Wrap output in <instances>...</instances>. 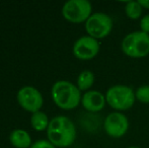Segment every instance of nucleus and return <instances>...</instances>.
I'll list each match as a JSON object with an SVG mask.
<instances>
[{"label":"nucleus","instance_id":"1","mask_svg":"<svg viewBox=\"0 0 149 148\" xmlns=\"http://www.w3.org/2000/svg\"><path fill=\"white\" fill-rule=\"evenodd\" d=\"M49 141L57 147H68L75 141L76 128L72 121L65 116L53 118L47 128Z\"/></svg>","mask_w":149,"mask_h":148},{"label":"nucleus","instance_id":"2","mask_svg":"<svg viewBox=\"0 0 149 148\" xmlns=\"http://www.w3.org/2000/svg\"><path fill=\"white\" fill-rule=\"evenodd\" d=\"M53 101L60 109L73 110L81 103V92L77 85L67 80H59L52 87Z\"/></svg>","mask_w":149,"mask_h":148},{"label":"nucleus","instance_id":"3","mask_svg":"<svg viewBox=\"0 0 149 148\" xmlns=\"http://www.w3.org/2000/svg\"><path fill=\"white\" fill-rule=\"evenodd\" d=\"M121 49L131 58H144L149 54V35L141 31L128 34L122 40Z\"/></svg>","mask_w":149,"mask_h":148},{"label":"nucleus","instance_id":"4","mask_svg":"<svg viewBox=\"0 0 149 148\" xmlns=\"http://www.w3.org/2000/svg\"><path fill=\"white\" fill-rule=\"evenodd\" d=\"M107 104L116 111H127L134 106L135 92L130 86L123 84L113 85L107 90Z\"/></svg>","mask_w":149,"mask_h":148},{"label":"nucleus","instance_id":"5","mask_svg":"<svg viewBox=\"0 0 149 148\" xmlns=\"http://www.w3.org/2000/svg\"><path fill=\"white\" fill-rule=\"evenodd\" d=\"M113 30V19L104 12L92 13L85 22V31L93 39H104L111 34Z\"/></svg>","mask_w":149,"mask_h":148},{"label":"nucleus","instance_id":"6","mask_svg":"<svg viewBox=\"0 0 149 148\" xmlns=\"http://www.w3.org/2000/svg\"><path fill=\"white\" fill-rule=\"evenodd\" d=\"M91 10V3L87 0H69L63 5L62 14L68 22L80 24L88 19Z\"/></svg>","mask_w":149,"mask_h":148},{"label":"nucleus","instance_id":"7","mask_svg":"<svg viewBox=\"0 0 149 148\" xmlns=\"http://www.w3.org/2000/svg\"><path fill=\"white\" fill-rule=\"evenodd\" d=\"M104 132L112 138H121L129 129V121L122 113H111L104 119Z\"/></svg>","mask_w":149,"mask_h":148},{"label":"nucleus","instance_id":"8","mask_svg":"<svg viewBox=\"0 0 149 148\" xmlns=\"http://www.w3.org/2000/svg\"><path fill=\"white\" fill-rule=\"evenodd\" d=\"M17 101L26 111L33 113L39 112L43 106L42 93L33 86H24L17 92Z\"/></svg>","mask_w":149,"mask_h":148},{"label":"nucleus","instance_id":"9","mask_svg":"<svg viewBox=\"0 0 149 148\" xmlns=\"http://www.w3.org/2000/svg\"><path fill=\"white\" fill-rule=\"evenodd\" d=\"M100 45L96 39L83 36L76 40L73 45V54L77 59L80 60H91L95 57L100 52Z\"/></svg>","mask_w":149,"mask_h":148},{"label":"nucleus","instance_id":"10","mask_svg":"<svg viewBox=\"0 0 149 148\" xmlns=\"http://www.w3.org/2000/svg\"><path fill=\"white\" fill-rule=\"evenodd\" d=\"M81 104L86 111L91 113L100 112L107 104L106 95L97 90H88L81 97Z\"/></svg>","mask_w":149,"mask_h":148},{"label":"nucleus","instance_id":"11","mask_svg":"<svg viewBox=\"0 0 149 148\" xmlns=\"http://www.w3.org/2000/svg\"><path fill=\"white\" fill-rule=\"evenodd\" d=\"M10 142L16 148H29L31 146V138L28 132L22 129H16L9 136Z\"/></svg>","mask_w":149,"mask_h":148},{"label":"nucleus","instance_id":"12","mask_svg":"<svg viewBox=\"0 0 149 148\" xmlns=\"http://www.w3.org/2000/svg\"><path fill=\"white\" fill-rule=\"evenodd\" d=\"M94 83V74L90 70H83L77 77V87L80 91H88Z\"/></svg>","mask_w":149,"mask_h":148},{"label":"nucleus","instance_id":"13","mask_svg":"<svg viewBox=\"0 0 149 148\" xmlns=\"http://www.w3.org/2000/svg\"><path fill=\"white\" fill-rule=\"evenodd\" d=\"M49 123L50 121L48 119V116L42 111L33 113L31 117V124L33 128L37 131H43L47 129Z\"/></svg>","mask_w":149,"mask_h":148},{"label":"nucleus","instance_id":"14","mask_svg":"<svg viewBox=\"0 0 149 148\" xmlns=\"http://www.w3.org/2000/svg\"><path fill=\"white\" fill-rule=\"evenodd\" d=\"M142 7L138 1H128L125 5V13L130 19H138L142 14Z\"/></svg>","mask_w":149,"mask_h":148},{"label":"nucleus","instance_id":"15","mask_svg":"<svg viewBox=\"0 0 149 148\" xmlns=\"http://www.w3.org/2000/svg\"><path fill=\"white\" fill-rule=\"evenodd\" d=\"M135 97L142 104H149V85H141L135 91Z\"/></svg>","mask_w":149,"mask_h":148},{"label":"nucleus","instance_id":"16","mask_svg":"<svg viewBox=\"0 0 149 148\" xmlns=\"http://www.w3.org/2000/svg\"><path fill=\"white\" fill-rule=\"evenodd\" d=\"M30 148H56V146L48 140H39L31 144Z\"/></svg>","mask_w":149,"mask_h":148},{"label":"nucleus","instance_id":"17","mask_svg":"<svg viewBox=\"0 0 149 148\" xmlns=\"http://www.w3.org/2000/svg\"><path fill=\"white\" fill-rule=\"evenodd\" d=\"M140 28L141 32L149 35V14H146L140 19Z\"/></svg>","mask_w":149,"mask_h":148},{"label":"nucleus","instance_id":"18","mask_svg":"<svg viewBox=\"0 0 149 148\" xmlns=\"http://www.w3.org/2000/svg\"><path fill=\"white\" fill-rule=\"evenodd\" d=\"M138 2L143 8L149 9V0H138Z\"/></svg>","mask_w":149,"mask_h":148},{"label":"nucleus","instance_id":"19","mask_svg":"<svg viewBox=\"0 0 149 148\" xmlns=\"http://www.w3.org/2000/svg\"><path fill=\"white\" fill-rule=\"evenodd\" d=\"M127 148H140V147H138V146H129V147H127Z\"/></svg>","mask_w":149,"mask_h":148}]
</instances>
